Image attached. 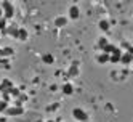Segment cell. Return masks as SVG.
<instances>
[{
    "label": "cell",
    "instance_id": "13",
    "mask_svg": "<svg viewBox=\"0 0 133 122\" xmlns=\"http://www.w3.org/2000/svg\"><path fill=\"white\" fill-rule=\"evenodd\" d=\"M42 60H43V63H46V64H53V63H55V56H53V55H43Z\"/></svg>",
    "mask_w": 133,
    "mask_h": 122
},
{
    "label": "cell",
    "instance_id": "21",
    "mask_svg": "<svg viewBox=\"0 0 133 122\" xmlns=\"http://www.w3.org/2000/svg\"><path fill=\"white\" fill-rule=\"evenodd\" d=\"M58 108H59V105H58V103H55V105H51V106L48 108V111H56Z\"/></svg>",
    "mask_w": 133,
    "mask_h": 122
},
{
    "label": "cell",
    "instance_id": "6",
    "mask_svg": "<svg viewBox=\"0 0 133 122\" xmlns=\"http://www.w3.org/2000/svg\"><path fill=\"white\" fill-rule=\"evenodd\" d=\"M68 16L71 18V20H77V18L80 16V10H79V7H77V5H72V7H69Z\"/></svg>",
    "mask_w": 133,
    "mask_h": 122
},
{
    "label": "cell",
    "instance_id": "18",
    "mask_svg": "<svg viewBox=\"0 0 133 122\" xmlns=\"http://www.w3.org/2000/svg\"><path fill=\"white\" fill-rule=\"evenodd\" d=\"M19 40H26L27 39V31L26 29H19V37H18Z\"/></svg>",
    "mask_w": 133,
    "mask_h": 122
},
{
    "label": "cell",
    "instance_id": "22",
    "mask_svg": "<svg viewBox=\"0 0 133 122\" xmlns=\"http://www.w3.org/2000/svg\"><path fill=\"white\" fill-rule=\"evenodd\" d=\"M0 60H3V48H0Z\"/></svg>",
    "mask_w": 133,
    "mask_h": 122
},
{
    "label": "cell",
    "instance_id": "9",
    "mask_svg": "<svg viewBox=\"0 0 133 122\" xmlns=\"http://www.w3.org/2000/svg\"><path fill=\"white\" fill-rule=\"evenodd\" d=\"M66 24H68V18H66V16H58L55 20V26L56 27H64Z\"/></svg>",
    "mask_w": 133,
    "mask_h": 122
},
{
    "label": "cell",
    "instance_id": "10",
    "mask_svg": "<svg viewBox=\"0 0 133 122\" xmlns=\"http://www.w3.org/2000/svg\"><path fill=\"white\" fill-rule=\"evenodd\" d=\"M63 93H64V95H72V93H74V85L69 84V82H66L63 85Z\"/></svg>",
    "mask_w": 133,
    "mask_h": 122
},
{
    "label": "cell",
    "instance_id": "1",
    "mask_svg": "<svg viewBox=\"0 0 133 122\" xmlns=\"http://www.w3.org/2000/svg\"><path fill=\"white\" fill-rule=\"evenodd\" d=\"M0 8L3 11V18L5 20H10V18L15 15V8L10 2H0Z\"/></svg>",
    "mask_w": 133,
    "mask_h": 122
},
{
    "label": "cell",
    "instance_id": "3",
    "mask_svg": "<svg viewBox=\"0 0 133 122\" xmlns=\"http://www.w3.org/2000/svg\"><path fill=\"white\" fill-rule=\"evenodd\" d=\"M23 112H24V108L23 106H8V109L5 111V114L6 116H21L23 114Z\"/></svg>",
    "mask_w": 133,
    "mask_h": 122
},
{
    "label": "cell",
    "instance_id": "16",
    "mask_svg": "<svg viewBox=\"0 0 133 122\" xmlns=\"http://www.w3.org/2000/svg\"><path fill=\"white\" fill-rule=\"evenodd\" d=\"M21 95V92H19V88H16V87H13L11 90H10V97L11 98H18V97H19Z\"/></svg>",
    "mask_w": 133,
    "mask_h": 122
},
{
    "label": "cell",
    "instance_id": "19",
    "mask_svg": "<svg viewBox=\"0 0 133 122\" xmlns=\"http://www.w3.org/2000/svg\"><path fill=\"white\" fill-rule=\"evenodd\" d=\"M8 109V103L3 101V100H0V112H5Z\"/></svg>",
    "mask_w": 133,
    "mask_h": 122
},
{
    "label": "cell",
    "instance_id": "15",
    "mask_svg": "<svg viewBox=\"0 0 133 122\" xmlns=\"http://www.w3.org/2000/svg\"><path fill=\"white\" fill-rule=\"evenodd\" d=\"M98 63H108L109 61V55L108 53H101V55H98Z\"/></svg>",
    "mask_w": 133,
    "mask_h": 122
},
{
    "label": "cell",
    "instance_id": "7",
    "mask_svg": "<svg viewBox=\"0 0 133 122\" xmlns=\"http://www.w3.org/2000/svg\"><path fill=\"white\" fill-rule=\"evenodd\" d=\"M68 76H69V77H77V76H79V64H77V63H72V66H71L69 71H68Z\"/></svg>",
    "mask_w": 133,
    "mask_h": 122
},
{
    "label": "cell",
    "instance_id": "2",
    "mask_svg": "<svg viewBox=\"0 0 133 122\" xmlns=\"http://www.w3.org/2000/svg\"><path fill=\"white\" fill-rule=\"evenodd\" d=\"M72 116L75 117V120H77V122H88V114L83 109H80V108H75L72 111Z\"/></svg>",
    "mask_w": 133,
    "mask_h": 122
},
{
    "label": "cell",
    "instance_id": "11",
    "mask_svg": "<svg viewBox=\"0 0 133 122\" xmlns=\"http://www.w3.org/2000/svg\"><path fill=\"white\" fill-rule=\"evenodd\" d=\"M133 61V55H130L128 52L127 53H122V58H120V63H123V64H130Z\"/></svg>",
    "mask_w": 133,
    "mask_h": 122
},
{
    "label": "cell",
    "instance_id": "4",
    "mask_svg": "<svg viewBox=\"0 0 133 122\" xmlns=\"http://www.w3.org/2000/svg\"><path fill=\"white\" fill-rule=\"evenodd\" d=\"M11 88H13V82L10 79H3L0 82V93H10Z\"/></svg>",
    "mask_w": 133,
    "mask_h": 122
},
{
    "label": "cell",
    "instance_id": "5",
    "mask_svg": "<svg viewBox=\"0 0 133 122\" xmlns=\"http://www.w3.org/2000/svg\"><path fill=\"white\" fill-rule=\"evenodd\" d=\"M120 58H122V50L116 47V50L109 55V61H112V63H120Z\"/></svg>",
    "mask_w": 133,
    "mask_h": 122
},
{
    "label": "cell",
    "instance_id": "23",
    "mask_svg": "<svg viewBox=\"0 0 133 122\" xmlns=\"http://www.w3.org/2000/svg\"><path fill=\"white\" fill-rule=\"evenodd\" d=\"M46 122H56V120H53V119H50V120H46Z\"/></svg>",
    "mask_w": 133,
    "mask_h": 122
},
{
    "label": "cell",
    "instance_id": "14",
    "mask_svg": "<svg viewBox=\"0 0 133 122\" xmlns=\"http://www.w3.org/2000/svg\"><path fill=\"white\" fill-rule=\"evenodd\" d=\"M99 29L101 31H109V21L108 20H101L99 21Z\"/></svg>",
    "mask_w": 133,
    "mask_h": 122
},
{
    "label": "cell",
    "instance_id": "8",
    "mask_svg": "<svg viewBox=\"0 0 133 122\" xmlns=\"http://www.w3.org/2000/svg\"><path fill=\"white\" fill-rule=\"evenodd\" d=\"M8 35H11V37H15V39H18L19 37V29H18L16 26H10V27H6V31H5Z\"/></svg>",
    "mask_w": 133,
    "mask_h": 122
},
{
    "label": "cell",
    "instance_id": "12",
    "mask_svg": "<svg viewBox=\"0 0 133 122\" xmlns=\"http://www.w3.org/2000/svg\"><path fill=\"white\" fill-rule=\"evenodd\" d=\"M108 45H109V40L106 39V37H101V39L98 40V48H99L101 52H104V48H106Z\"/></svg>",
    "mask_w": 133,
    "mask_h": 122
},
{
    "label": "cell",
    "instance_id": "20",
    "mask_svg": "<svg viewBox=\"0 0 133 122\" xmlns=\"http://www.w3.org/2000/svg\"><path fill=\"white\" fill-rule=\"evenodd\" d=\"M0 29L6 31V20H5V18H3V20H0Z\"/></svg>",
    "mask_w": 133,
    "mask_h": 122
},
{
    "label": "cell",
    "instance_id": "17",
    "mask_svg": "<svg viewBox=\"0 0 133 122\" xmlns=\"http://www.w3.org/2000/svg\"><path fill=\"white\" fill-rule=\"evenodd\" d=\"M11 55H15V50L13 48H10V47L3 48V56H11Z\"/></svg>",
    "mask_w": 133,
    "mask_h": 122
}]
</instances>
